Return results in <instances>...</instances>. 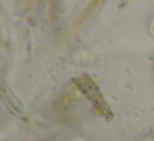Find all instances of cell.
<instances>
[{"instance_id":"obj_1","label":"cell","mask_w":154,"mask_h":141,"mask_svg":"<svg viewBox=\"0 0 154 141\" xmlns=\"http://www.w3.org/2000/svg\"><path fill=\"white\" fill-rule=\"evenodd\" d=\"M76 81H78V86H80V90L83 91L85 95H86V98L90 100V103L93 105V108L98 111V113L103 114V116H106V118L113 116V114L109 113L108 103L103 100V96H101L98 86L90 80V78H88V77H81L80 80H76Z\"/></svg>"}]
</instances>
